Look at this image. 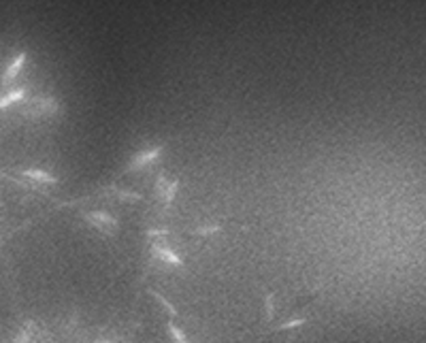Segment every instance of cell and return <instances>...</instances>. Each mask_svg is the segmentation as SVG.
Returning a JSON list of instances; mask_svg holds the SVG:
<instances>
[{
  "label": "cell",
  "mask_w": 426,
  "mask_h": 343,
  "mask_svg": "<svg viewBox=\"0 0 426 343\" xmlns=\"http://www.w3.org/2000/svg\"><path fill=\"white\" fill-rule=\"evenodd\" d=\"M164 147L162 145H153V147H147V150H141L139 154H134V156L130 158V162H128L126 171H143L147 169V166H152L156 160L162 156Z\"/></svg>",
  "instance_id": "6da1fadb"
},
{
  "label": "cell",
  "mask_w": 426,
  "mask_h": 343,
  "mask_svg": "<svg viewBox=\"0 0 426 343\" xmlns=\"http://www.w3.org/2000/svg\"><path fill=\"white\" fill-rule=\"evenodd\" d=\"M83 218H86V222H90L94 226V228H98L102 232H115L118 230V219H115L111 213H105V211H88L83 213Z\"/></svg>",
  "instance_id": "7a4b0ae2"
},
{
  "label": "cell",
  "mask_w": 426,
  "mask_h": 343,
  "mask_svg": "<svg viewBox=\"0 0 426 343\" xmlns=\"http://www.w3.org/2000/svg\"><path fill=\"white\" fill-rule=\"evenodd\" d=\"M152 254H153V258H158V260L164 262V264H171V267H183L182 256H177L175 251L169 249L164 243H153L152 245Z\"/></svg>",
  "instance_id": "3957f363"
},
{
  "label": "cell",
  "mask_w": 426,
  "mask_h": 343,
  "mask_svg": "<svg viewBox=\"0 0 426 343\" xmlns=\"http://www.w3.org/2000/svg\"><path fill=\"white\" fill-rule=\"evenodd\" d=\"M156 190H158V196H160V200H162L164 205H171L173 200H175V194H177V190H179V179H173V181H169V184H166L164 175H160Z\"/></svg>",
  "instance_id": "277c9868"
},
{
  "label": "cell",
  "mask_w": 426,
  "mask_h": 343,
  "mask_svg": "<svg viewBox=\"0 0 426 343\" xmlns=\"http://www.w3.org/2000/svg\"><path fill=\"white\" fill-rule=\"evenodd\" d=\"M26 54H19L17 58H13V60L9 62V66H6V70H4V75H2V86H9V83L15 79V77L22 73V68H24V64H26Z\"/></svg>",
  "instance_id": "5b68a950"
},
{
  "label": "cell",
  "mask_w": 426,
  "mask_h": 343,
  "mask_svg": "<svg viewBox=\"0 0 426 343\" xmlns=\"http://www.w3.org/2000/svg\"><path fill=\"white\" fill-rule=\"evenodd\" d=\"M22 175L30 181H36V184H58V177H54L51 173L47 171H41V169H28V171H22Z\"/></svg>",
  "instance_id": "8992f818"
},
{
  "label": "cell",
  "mask_w": 426,
  "mask_h": 343,
  "mask_svg": "<svg viewBox=\"0 0 426 343\" xmlns=\"http://www.w3.org/2000/svg\"><path fill=\"white\" fill-rule=\"evenodd\" d=\"M26 96V88H17V90H11V92H6L2 98H0V111L11 105H15V102H19Z\"/></svg>",
  "instance_id": "52a82bcc"
},
{
  "label": "cell",
  "mask_w": 426,
  "mask_h": 343,
  "mask_svg": "<svg viewBox=\"0 0 426 343\" xmlns=\"http://www.w3.org/2000/svg\"><path fill=\"white\" fill-rule=\"evenodd\" d=\"M169 333H171V337H173V343H188L185 333L175 324V322H169Z\"/></svg>",
  "instance_id": "ba28073f"
},
{
  "label": "cell",
  "mask_w": 426,
  "mask_h": 343,
  "mask_svg": "<svg viewBox=\"0 0 426 343\" xmlns=\"http://www.w3.org/2000/svg\"><path fill=\"white\" fill-rule=\"evenodd\" d=\"M152 296H153V299H156V301L160 303V305H162V307L166 309V312H169V315H177V309H175V307H173V305H171V303H169V301H166V299H164V296H162V294H158V292H153V290H152Z\"/></svg>",
  "instance_id": "9c48e42d"
},
{
  "label": "cell",
  "mask_w": 426,
  "mask_h": 343,
  "mask_svg": "<svg viewBox=\"0 0 426 343\" xmlns=\"http://www.w3.org/2000/svg\"><path fill=\"white\" fill-rule=\"evenodd\" d=\"M305 318H294V320H290V322H283V324H279L277 326V331H290V328H299V326H303L305 324Z\"/></svg>",
  "instance_id": "30bf717a"
},
{
  "label": "cell",
  "mask_w": 426,
  "mask_h": 343,
  "mask_svg": "<svg viewBox=\"0 0 426 343\" xmlns=\"http://www.w3.org/2000/svg\"><path fill=\"white\" fill-rule=\"evenodd\" d=\"M30 337H32V324L24 326L22 331H19V335L15 337V343H30Z\"/></svg>",
  "instance_id": "8fae6325"
},
{
  "label": "cell",
  "mask_w": 426,
  "mask_h": 343,
  "mask_svg": "<svg viewBox=\"0 0 426 343\" xmlns=\"http://www.w3.org/2000/svg\"><path fill=\"white\" fill-rule=\"evenodd\" d=\"M113 192L118 194L120 198H124V200H139L141 198L137 192H128V190H113Z\"/></svg>",
  "instance_id": "7c38bea8"
},
{
  "label": "cell",
  "mask_w": 426,
  "mask_h": 343,
  "mask_svg": "<svg viewBox=\"0 0 426 343\" xmlns=\"http://www.w3.org/2000/svg\"><path fill=\"white\" fill-rule=\"evenodd\" d=\"M219 226H201V228H196L194 232L196 235H213V232H217Z\"/></svg>",
  "instance_id": "4fadbf2b"
},
{
  "label": "cell",
  "mask_w": 426,
  "mask_h": 343,
  "mask_svg": "<svg viewBox=\"0 0 426 343\" xmlns=\"http://www.w3.org/2000/svg\"><path fill=\"white\" fill-rule=\"evenodd\" d=\"M275 315V307H273V294L267 296V318L271 320Z\"/></svg>",
  "instance_id": "5bb4252c"
},
{
  "label": "cell",
  "mask_w": 426,
  "mask_h": 343,
  "mask_svg": "<svg viewBox=\"0 0 426 343\" xmlns=\"http://www.w3.org/2000/svg\"><path fill=\"white\" fill-rule=\"evenodd\" d=\"M166 232H169V230H166V228H162V230H156V228H152V230H147V235H150V237H164Z\"/></svg>",
  "instance_id": "9a60e30c"
},
{
  "label": "cell",
  "mask_w": 426,
  "mask_h": 343,
  "mask_svg": "<svg viewBox=\"0 0 426 343\" xmlns=\"http://www.w3.org/2000/svg\"><path fill=\"white\" fill-rule=\"evenodd\" d=\"M98 343H111V341H98Z\"/></svg>",
  "instance_id": "2e32d148"
}]
</instances>
